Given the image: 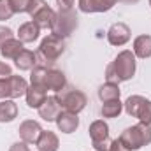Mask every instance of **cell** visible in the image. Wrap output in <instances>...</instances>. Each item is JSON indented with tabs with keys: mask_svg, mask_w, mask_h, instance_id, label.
Masks as SVG:
<instances>
[{
	"mask_svg": "<svg viewBox=\"0 0 151 151\" xmlns=\"http://www.w3.org/2000/svg\"><path fill=\"white\" fill-rule=\"evenodd\" d=\"M25 47H23V42L19 40V39H9L2 47H0V55L5 58V60H16L18 58V55L23 51Z\"/></svg>",
	"mask_w": 151,
	"mask_h": 151,
	"instance_id": "obj_18",
	"label": "cell"
},
{
	"mask_svg": "<svg viewBox=\"0 0 151 151\" xmlns=\"http://www.w3.org/2000/svg\"><path fill=\"white\" fill-rule=\"evenodd\" d=\"M0 99H11V83H9V77L5 79H0Z\"/></svg>",
	"mask_w": 151,
	"mask_h": 151,
	"instance_id": "obj_28",
	"label": "cell"
},
{
	"mask_svg": "<svg viewBox=\"0 0 151 151\" xmlns=\"http://www.w3.org/2000/svg\"><path fill=\"white\" fill-rule=\"evenodd\" d=\"M100 113L104 118H118L119 114L123 113V102L119 99H114V100H107L102 104V109Z\"/></svg>",
	"mask_w": 151,
	"mask_h": 151,
	"instance_id": "obj_22",
	"label": "cell"
},
{
	"mask_svg": "<svg viewBox=\"0 0 151 151\" xmlns=\"http://www.w3.org/2000/svg\"><path fill=\"white\" fill-rule=\"evenodd\" d=\"M27 12L30 14L32 21L37 25L39 28H51L53 19H55V11L47 5L46 0H32Z\"/></svg>",
	"mask_w": 151,
	"mask_h": 151,
	"instance_id": "obj_6",
	"label": "cell"
},
{
	"mask_svg": "<svg viewBox=\"0 0 151 151\" xmlns=\"http://www.w3.org/2000/svg\"><path fill=\"white\" fill-rule=\"evenodd\" d=\"M12 14H14V11H12L11 2H9V0H0V21L11 19Z\"/></svg>",
	"mask_w": 151,
	"mask_h": 151,
	"instance_id": "obj_26",
	"label": "cell"
},
{
	"mask_svg": "<svg viewBox=\"0 0 151 151\" xmlns=\"http://www.w3.org/2000/svg\"><path fill=\"white\" fill-rule=\"evenodd\" d=\"M67 86V77L62 70L56 69H47V76H46V88L53 90L55 93H60L62 90H65Z\"/></svg>",
	"mask_w": 151,
	"mask_h": 151,
	"instance_id": "obj_13",
	"label": "cell"
},
{
	"mask_svg": "<svg viewBox=\"0 0 151 151\" xmlns=\"http://www.w3.org/2000/svg\"><path fill=\"white\" fill-rule=\"evenodd\" d=\"M9 83H11V99H19L27 93L28 90V83L25 81V77L21 76H11L9 77Z\"/></svg>",
	"mask_w": 151,
	"mask_h": 151,
	"instance_id": "obj_21",
	"label": "cell"
},
{
	"mask_svg": "<svg viewBox=\"0 0 151 151\" xmlns=\"http://www.w3.org/2000/svg\"><path fill=\"white\" fill-rule=\"evenodd\" d=\"M125 113L132 118H137L141 123L151 125V100L141 95H130L123 102Z\"/></svg>",
	"mask_w": 151,
	"mask_h": 151,
	"instance_id": "obj_5",
	"label": "cell"
},
{
	"mask_svg": "<svg viewBox=\"0 0 151 151\" xmlns=\"http://www.w3.org/2000/svg\"><path fill=\"white\" fill-rule=\"evenodd\" d=\"M18 132H19V137H21L23 142H27V144H35L37 139H39V135L42 134V127L39 125V121H35V119H25V121L19 125Z\"/></svg>",
	"mask_w": 151,
	"mask_h": 151,
	"instance_id": "obj_9",
	"label": "cell"
},
{
	"mask_svg": "<svg viewBox=\"0 0 151 151\" xmlns=\"http://www.w3.org/2000/svg\"><path fill=\"white\" fill-rule=\"evenodd\" d=\"M109 151H128V150H127V148L121 144V141H119V139H114V141H111Z\"/></svg>",
	"mask_w": 151,
	"mask_h": 151,
	"instance_id": "obj_34",
	"label": "cell"
},
{
	"mask_svg": "<svg viewBox=\"0 0 151 151\" xmlns=\"http://www.w3.org/2000/svg\"><path fill=\"white\" fill-rule=\"evenodd\" d=\"M12 37H14V32H12L9 27H0V47Z\"/></svg>",
	"mask_w": 151,
	"mask_h": 151,
	"instance_id": "obj_29",
	"label": "cell"
},
{
	"mask_svg": "<svg viewBox=\"0 0 151 151\" xmlns=\"http://www.w3.org/2000/svg\"><path fill=\"white\" fill-rule=\"evenodd\" d=\"M46 76H47V67L35 65V67L32 69V74H30V84L46 86Z\"/></svg>",
	"mask_w": 151,
	"mask_h": 151,
	"instance_id": "obj_24",
	"label": "cell"
},
{
	"mask_svg": "<svg viewBox=\"0 0 151 151\" xmlns=\"http://www.w3.org/2000/svg\"><path fill=\"white\" fill-rule=\"evenodd\" d=\"M11 2V5H12V11H14V14L16 12H27V9H28V5H30V2L32 0H9Z\"/></svg>",
	"mask_w": 151,
	"mask_h": 151,
	"instance_id": "obj_27",
	"label": "cell"
},
{
	"mask_svg": "<svg viewBox=\"0 0 151 151\" xmlns=\"http://www.w3.org/2000/svg\"><path fill=\"white\" fill-rule=\"evenodd\" d=\"M77 28V14H76L74 9H69V11H58L55 12V19H53V25H51V34L56 35L60 39H67L69 35H72Z\"/></svg>",
	"mask_w": 151,
	"mask_h": 151,
	"instance_id": "obj_4",
	"label": "cell"
},
{
	"mask_svg": "<svg viewBox=\"0 0 151 151\" xmlns=\"http://www.w3.org/2000/svg\"><path fill=\"white\" fill-rule=\"evenodd\" d=\"M79 11L81 12H86V14H91V12H100V4L99 0H79Z\"/></svg>",
	"mask_w": 151,
	"mask_h": 151,
	"instance_id": "obj_25",
	"label": "cell"
},
{
	"mask_svg": "<svg viewBox=\"0 0 151 151\" xmlns=\"http://www.w3.org/2000/svg\"><path fill=\"white\" fill-rule=\"evenodd\" d=\"M56 5L62 11H69V9H74V0H56Z\"/></svg>",
	"mask_w": 151,
	"mask_h": 151,
	"instance_id": "obj_33",
	"label": "cell"
},
{
	"mask_svg": "<svg viewBox=\"0 0 151 151\" xmlns=\"http://www.w3.org/2000/svg\"><path fill=\"white\" fill-rule=\"evenodd\" d=\"M18 118V106L12 99H5L0 102V123H9Z\"/></svg>",
	"mask_w": 151,
	"mask_h": 151,
	"instance_id": "obj_20",
	"label": "cell"
},
{
	"mask_svg": "<svg viewBox=\"0 0 151 151\" xmlns=\"http://www.w3.org/2000/svg\"><path fill=\"white\" fill-rule=\"evenodd\" d=\"M63 51H65V42H63V39L49 34L46 39H42L39 49L35 51V55H37V65L51 67V65L63 55Z\"/></svg>",
	"mask_w": 151,
	"mask_h": 151,
	"instance_id": "obj_3",
	"label": "cell"
},
{
	"mask_svg": "<svg viewBox=\"0 0 151 151\" xmlns=\"http://www.w3.org/2000/svg\"><path fill=\"white\" fill-rule=\"evenodd\" d=\"M121 2H125V4H135V2H139V0H121Z\"/></svg>",
	"mask_w": 151,
	"mask_h": 151,
	"instance_id": "obj_36",
	"label": "cell"
},
{
	"mask_svg": "<svg viewBox=\"0 0 151 151\" xmlns=\"http://www.w3.org/2000/svg\"><path fill=\"white\" fill-rule=\"evenodd\" d=\"M39 34H40V28H39L37 25H35L34 21H27V23H23V25L19 27V30H18V39H19L23 44H27V42L37 40Z\"/></svg>",
	"mask_w": 151,
	"mask_h": 151,
	"instance_id": "obj_17",
	"label": "cell"
},
{
	"mask_svg": "<svg viewBox=\"0 0 151 151\" xmlns=\"http://www.w3.org/2000/svg\"><path fill=\"white\" fill-rule=\"evenodd\" d=\"M12 76V69L9 63L5 62H0V79H5V77H11Z\"/></svg>",
	"mask_w": 151,
	"mask_h": 151,
	"instance_id": "obj_31",
	"label": "cell"
},
{
	"mask_svg": "<svg viewBox=\"0 0 151 151\" xmlns=\"http://www.w3.org/2000/svg\"><path fill=\"white\" fill-rule=\"evenodd\" d=\"M35 146L39 148V151H58L60 148V139L55 132L51 130H42V134L39 135Z\"/></svg>",
	"mask_w": 151,
	"mask_h": 151,
	"instance_id": "obj_14",
	"label": "cell"
},
{
	"mask_svg": "<svg viewBox=\"0 0 151 151\" xmlns=\"http://www.w3.org/2000/svg\"><path fill=\"white\" fill-rule=\"evenodd\" d=\"M88 134H90L91 142L106 141V139H109V125H107L104 119H97V121H93V123L90 125Z\"/></svg>",
	"mask_w": 151,
	"mask_h": 151,
	"instance_id": "obj_15",
	"label": "cell"
},
{
	"mask_svg": "<svg viewBox=\"0 0 151 151\" xmlns=\"http://www.w3.org/2000/svg\"><path fill=\"white\" fill-rule=\"evenodd\" d=\"M135 69H137V62H135V55L134 51H121L118 53V56L107 65L106 69V83H125L130 81L135 76Z\"/></svg>",
	"mask_w": 151,
	"mask_h": 151,
	"instance_id": "obj_1",
	"label": "cell"
},
{
	"mask_svg": "<svg viewBox=\"0 0 151 151\" xmlns=\"http://www.w3.org/2000/svg\"><path fill=\"white\" fill-rule=\"evenodd\" d=\"M56 97L65 111H70L76 114H79L88 104V99L81 90H62Z\"/></svg>",
	"mask_w": 151,
	"mask_h": 151,
	"instance_id": "obj_7",
	"label": "cell"
},
{
	"mask_svg": "<svg viewBox=\"0 0 151 151\" xmlns=\"http://www.w3.org/2000/svg\"><path fill=\"white\" fill-rule=\"evenodd\" d=\"M134 55L135 58H151V35H139L134 40Z\"/></svg>",
	"mask_w": 151,
	"mask_h": 151,
	"instance_id": "obj_16",
	"label": "cell"
},
{
	"mask_svg": "<svg viewBox=\"0 0 151 151\" xmlns=\"http://www.w3.org/2000/svg\"><path fill=\"white\" fill-rule=\"evenodd\" d=\"M9 151H30V148H28V144L27 142H14L11 148H9Z\"/></svg>",
	"mask_w": 151,
	"mask_h": 151,
	"instance_id": "obj_35",
	"label": "cell"
},
{
	"mask_svg": "<svg viewBox=\"0 0 151 151\" xmlns=\"http://www.w3.org/2000/svg\"><path fill=\"white\" fill-rule=\"evenodd\" d=\"M14 65L19 69V70H32L35 65H37V55L30 49H23L18 58L14 60Z\"/></svg>",
	"mask_w": 151,
	"mask_h": 151,
	"instance_id": "obj_19",
	"label": "cell"
},
{
	"mask_svg": "<svg viewBox=\"0 0 151 151\" xmlns=\"http://www.w3.org/2000/svg\"><path fill=\"white\" fill-rule=\"evenodd\" d=\"M55 123L62 134H74L79 128V118L76 113H70V111H62Z\"/></svg>",
	"mask_w": 151,
	"mask_h": 151,
	"instance_id": "obj_11",
	"label": "cell"
},
{
	"mask_svg": "<svg viewBox=\"0 0 151 151\" xmlns=\"http://www.w3.org/2000/svg\"><path fill=\"white\" fill-rule=\"evenodd\" d=\"M150 5H151V0H150Z\"/></svg>",
	"mask_w": 151,
	"mask_h": 151,
	"instance_id": "obj_37",
	"label": "cell"
},
{
	"mask_svg": "<svg viewBox=\"0 0 151 151\" xmlns=\"http://www.w3.org/2000/svg\"><path fill=\"white\" fill-rule=\"evenodd\" d=\"M119 86L114 84V83H106L99 88V99L102 102H107V100H114V99H119Z\"/></svg>",
	"mask_w": 151,
	"mask_h": 151,
	"instance_id": "obj_23",
	"label": "cell"
},
{
	"mask_svg": "<svg viewBox=\"0 0 151 151\" xmlns=\"http://www.w3.org/2000/svg\"><path fill=\"white\" fill-rule=\"evenodd\" d=\"M95 151H109V146H111V141L106 139V141H99V142H91Z\"/></svg>",
	"mask_w": 151,
	"mask_h": 151,
	"instance_id": "obj_32",
	"label": "cell"
},
{
	"mask_svg": "<svg viewBox=\"0 0 151 151\" xmlns=\"http://www.w3.org/2000/svg\"><path fill=\"white\" fill-rule=\"evenodd\" d=\"M130 37H132L130 27L125 23H114L107 30V40L111 46H125L130 40Z\"/></svg>",
	"mask_w": 151,
	"mask_h": 151,
	"instance_id": "obj_8",
	"label": "cell"
},
{
	"mask_svg": "<svg viewBox=\"0 0 151 151\" xmlns=\"http://www.w3.org/2000/svg\"><path fill=\"white\" fill-rule=\"evenodd\" d=\"M39 116L46 121H56L58 114L62 113V104L58 100V97H46V100L40 104V107L37 109Z\"/></svg>",
	"mask_w": 151,
	"mask_h": 151,
	"instance_id": "obj_10",
	"label": "cell"
},
{
	"mask_svg": "<svg viewBox=\"0 0 151 151\" xmlns=\"http://www.w3.org/2000/svg\"><path fill=\"white\" fill-rule=\"evenodd\" d=\"M118 139L121 141V144L128 151L141 150L142 146L151 144V125H146V123L139 121L137 125L125 128Z\"/></svg>",
	"mask_w": 151,
	"mask_h": 151,
	"instance_id": "obj_2",
	"label": "cell"
},
{
	"mask_svg": "<svg viewBox=\"0 0 151 151\" xmlns=\"http://www.w3.org/2000/svg\"><path fill=\"white\" fill-rule=\"evenodd\" d=\"M25 97H27V106L28 107L39 109L40 104L47 97V88L46 86H39V84H30L28 90H27V93H25Z\"/></svg>",
	"mask_w": 151,
	"mask_h": 151,
	"instance_id": "obj_12",
	"label": "cell"
},
{
	"mask_svg": "<svg viewBox=\"0 0 151 151\" xmlns=\"http://www.w3.org/2000/svg\"><path fill=\"white\" fill-rule=\"evenodd\" d=\"M118 2H119V0H99V4H100V12H107V11H111Z\"/></svg>",
	"mask_w": 151,
	"mask_h": 151,
	"instance_id": "obj_30",
	"label": "cell"
}]
</instances>
